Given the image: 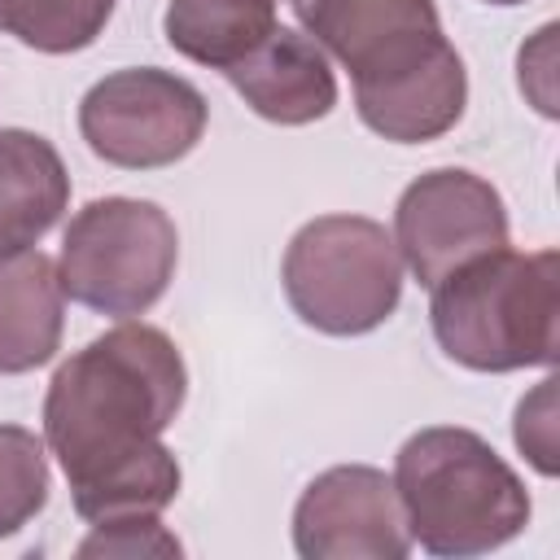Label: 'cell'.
Instances as JSON below:
<instances>
[{
    "label": "cell",
    "instance_id": "cell-1",
    "mask_svg": "<svg viewBox=\"0 0 560 560\" xmlns=\"http://www.w3.org/2000/svg\"><path fill=\"white\" fill-rule=\"evenodd\" d=\"M184 398V354L144 319H118L52 372L39 416L44 442L88 525L175 503L184 472L162 433Z\"/></svg>",
    "mask_w": 560,
    "mask_h": 560
},
{
    "label": "cell",
    "instance_id": "cell-2",
    "mask_svg": "<svg viewBox=\"0 0 560 560\" xmlns=\"http://www.w3.org/2000/svg\"><path fill=\"white\" fill-rule=\"evenodd\" d=\"M394 490L411 547L472 560L525 534L534 503L521 472L464 424L416 429L394 455Z\"/></svg>",
    "mask_w": 560,
    "mask_h": 560
},
{
    "label": "cell",
    "instance_id": "cell-3",
    "mask_svg": "<svg viewBox=\"0 0 560 560\" xmlns=\"http://www.w3.org/2000/svg\"><path fill=\"white\" fill-rule=\"evenodd\" d=\"M438 350L486 376L551 368L560 354V254L494 249L429 289Z\"/></svg>",
    "mask_w": 560,
    "mask_h": 560
},
{
    "label": "cell",
    "instance_id": "cell-4",
    "mask_svg": "<svg viewBox=\"0 0 560 560\" xmlns=\"http://www.w3.org/2000/svg\"><path fill=\"white\" fill-rule=\"evenodd\" d=\"M394 232L368 214H319L293 232L280 262L289 311L324 337L376 332L402 302Z\"/></svg>",
    "mask_w": 560,
    "mask_h": 560
},
{
    "label": "cell",
    "instance_id": "cell-5",
    "mask_svg": "<svg viewBox=\"0 0 560 560\" xmlns=\"http://www.w3.org/2000/svg\"><path fill=\"white\" fill-rule=\"evenodd\" d=\"M179 267V228L149 197H96L66 223L57 276L70 302L136 319L162 302Z\"/></svg>",
    "mask_w": 560,
    "mask_h": 560
},
{
    "label": "cell",
    "instance_id": "cell-6",
    "mask_svg": "<svg viewBox=\"0 0 560 560\" xmlns=\"http://www.w3.org/2000/svg\"><path fill=\"white\" fill-rule=\"evenodd\" d=\"M210 122L201 88L175 70L122 66L96 79L79 101V136L105 166L162 171L184 162Z\"/></svg>",
    "mask_w": 560,
    "mask_h": 560
},
{
    "label": "cell",
    "instance_id": "cell-7",
    "mask_svg": "<svg viewBox=\"0 0 560 560\" xmlns=\"http://www.w3.org/2000/svg\"><path fill=\"white\" fill-rule=\"evenodd\" d=\"M394 245L402 267L433 289L451 271L508 245L503 192L464 166H433L416 175L394 206Z\"/></svg>",
    "mask_w": 560,
    "mask_h": 560
},
{
    "label": "cell",
    "instance_id": "cell-8",
    "mask_svg": "<svg viewBox=\"0 0 560 560\" xmlns=\"http://www.w3.org/2000/svg\"><path fill=\"white\" fill-rule=\"evenodd\" d=\"M359 122L389 144H429L446 136L468 105V70L455 44L433 31L350 74Z\"/></svg>",
    "mask_w": 560,
    "mask_h": 560
},
{
    "label": "cell",
    "instance_id": "cell-9",
    "mask_svg": "<svg viewBox=\"0 0 560 560\" xmlns=\"http://www.w3.org/2000/svg\"><path fill=\"white\" fill-rule=\"evenodd\" d=\"M293 551L302 560H402L411 534L394 477L372 464H332L293 503Z\"/></svg>",
    "mask_w": 560,
    "mask_h": 560
},
{
    "label": "cell",
    "instance_id": "cell-10",
    "mask_svg": "<svg viewBox=\"0 0 560 560\" xmlns=\"http://www.w3.org/2000/svg\"><path fill=\"white\" fill-rule=\"evenodd\" d=\"M223 79L258 118L276 127L319 122L337 105V74L328 66V52L311 35L280 22L254 52L228 66Z\"/></svg>",
    "mask_w": 560,
    "mask_h": 560
},
{
    "label": "cell",
    "instance_id": "cell-11",
    "mask_svg": "<svg viewBox=\"0 0 560 560\" xmlns=\"http://www.w3.org/2000/svg\"><path fill=\"white\" fill-rule=\"evenodd\" d=\"M66 289L39 245L0 249V376H26L57 359Z\"/></svg>",
    "mask_w": 560,
    "mask_h": 560
},
{
    "label": "cell",
    "instance_id": "cell-12",
    "mask_svg": "<svg viewBox=\"0 0 560 560\" xmlns=\"http://www.w3.org/2000/svg\"><path fill=\"white\" fill-rule=\"evenodd\" d=\"M302 35H311L350 74L407 48L420 35L442 31L433 0H289Z\"/></svg>",
    "mask_w": 560,
    "mask_h": 560
},
{
    "label": "cell",
    "instance_id": "cell-13",
    "mask_svg": "<svg viewBox=\"0 0 560 560\" xmlns=\"http://www.w3.org/2000/svg\"><path fill=\"white\" fill-rule=\"evenodd\" d=\"M70 206V171L52 140L0 127V249L39 245Z\"/></svg>",
    "mask_w": 560,
    "mask_h": 560
},
{
    "label": "cell",
    "instance_id": "cell-14",
    "mask_svg": "<svg viewBox=\"0 0 560 560\" xmlns=\"http://www.w3.org/2000/svg\"><path fill=\"white\" fill-rule=\"evenodd\" d=\"M276 31V0H171L162 13L166 44L206 66L228 70Z\"/></svg>",
    "mask_w": 560,
    "mask_h": 560
},
{
    "label": "cell",
    "instance_id": "cell-15",
    "mask_svg": "<svg viewBox=\"0 0 560 560\" xmlns=\"http://www.w3.org/2000/svg\"><path fill=\"white\" fill-rule=\"evenodd\" d=\"M118 0H0V35L35 48L44 57H66L92 48Z\"/></svg>",
    "mask_w": 560,
    "mask_h": 560
},
{
    "label": "cell",
    "instance_id": "cell-16",
    "mask_svg": "<svg viewBox=\"0 0 560 560\" xmlns=\"http://www.w3.org/2000/svg\"><path fill=\"white\" fill-rule=\"evenodd\" d=\"M48 442L26 424H0V538H13L48 508Z\"/></svg>",
    "mask_w": 560,
    "mask_h": 560
},
{
    "label": "cell",
    "instance_id": "cell-17",
    "mask_svg": "<svg viewBox=\"0 0 560 560\" xmlns=\"http://www.w3.org/2000/svg\"><path fill=\"white\" fill-rule=\"evenodd\" d=\"M74 556L92 560H175L184 556V542L162 525V512H140V516H118V521H96L88 538L74 547Z\"/></svg>",
    "mask_w": 560,
    "mask_h": 560
},
{
    "label": "cell",
    "instance_id": "cell-18",
    "mask_svg": "<svg viewBox=\"0 0 560 560\" xmlns=\"http://www.w3.org/2000/svg\"><path fill=\"white\" fill-rule=\"evenodd\" d=\"M556 372H547L521 402H516V420H512V438L516 451L534 464L538 477H556L560 472V424H556Z\"/></svg>",
    "mask_w": 560,
    "mask_h": 560
},
{
    "label": "cell",
    "instance_id": "cell-19",
    "mask_svg": "<svg viewBox=\"0 0 560 560\" xmlns=\"http://www.w3.org/2000/svg\"><path fill=\"white\" fill-rule=\"evenodd\" d=\"M556 35L560 26L556 22H542L534 31L529 44H521L516 52V83H521V96L542 114V118H556L560 105H556Z\"/></svg>",
    "mask_w": 560,
    "mask_h": 560
},
{
    "label": "cell",
    "instance_id": "cell-20",
    "mask_svg": "<svg viewBox=\"0 0 560 560\" xmlns=\"http://www.w3.org/2000/svg\"><path fill=\"white\" fill-rule=\"evenodd\" d=\"M481 4H494V9H512V4H525V0H481Z\"/></svg>",
    "mask_w": 560,
    "mask_h": 560
}]
</instances>
